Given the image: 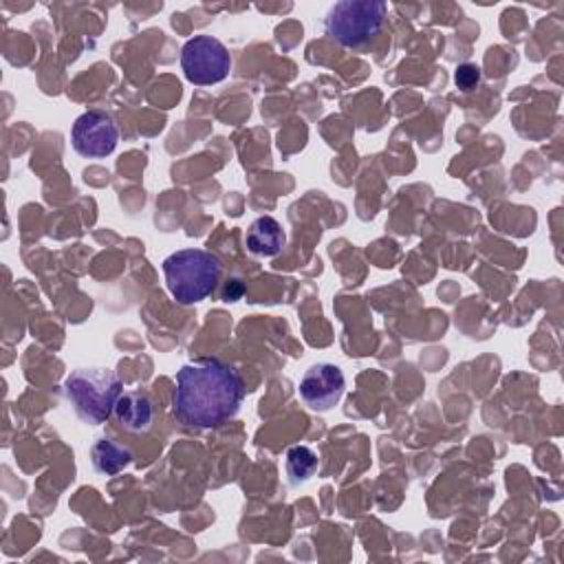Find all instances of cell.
Listing matches in <instances>:
<instances>
[{
    "label": "cell",
    "instance_id": "1",
    "mask_svg": "<svg viewBox=\"0 0 564 564\" xmlns=\"http://www.w3.org/2000/svg\"><path fill=\"white\" fill-rule=\"evenodd\" d=\"M242 399L245 383L234 366L220 359H200L176 372L172 410L183 425L209 430L236 416Z\"/></svg>",
    "mask_w": 564,
    "mask_h": 564
},
{
    "label": "cell",
    "instance_id": "2",
    "mask_svg": "<svg viewBox=\"0 0 564 564\" xmlns=\"http://www.w3.org/2000/svg\"><path fill=\"white\" fill-rule=\"evenodd\" d=\"M220 271V260L205 249H178L163 260L167 291L178 304L205 300L214 291Z\"/></svg>",
    "mask_w": 564,
    "mask_h": 564
},
{
    "label": "cell",
    "instance_id": "3",
    "mask_svg": "<svg viewBox=\"0 0 564 564\" xmlns=\"http://www.w3.org/2000/svg\"><path fill=\"white\" fill-rule=\"evenodd\" d=\"M77 416L90 425L104 423L121 397V379L108 368H77L64 381Z\"/></svg>",
    "mask_w": 564,
    "mask_h": 564
},
{
    "label": "cell",
    "instance_id": "4",
    "mask_svg": "<svg viewBox=\"0 0 564 564\" xmlns=\"http://www.w3.org/2000/svg\"><path fill=\"white\" fill-rule=\"evenodd\" d=\"M386 9L381 0H341L328 9L324 29L341 46L359 48L379 33Z\"/></svg>",
    "mask_w": 564,
    "mask_h": 564
},
{
    "label": "cell",
    "instance_id": "5",
    "mask_svg": "<svg viewBox=\"0 0 564 564\" xmlns=\"http://www.w3.org/2000/svg\"><path fill=\"white\" fill-rule=\"evenodd\" d=\"M181 68L187 82L212 86L229 75L231 55L220 40L212 35H194L181 48Z\"/></svg>",
    "mask_w": 564,
    "mask_h": 564
},
{
    "label": "cell",
    "instance_id": "6",
    "mask_svg": "<svg viewBox=\"0 0 564 564\" xmlns=\"http://www.w3.org/2000/svg\"><path fill=\"white\" fill-rule=\"evenodd\" d=\"M70 141L77 154L86 159H104L112 154L119 143L117 121L106 110H88L75 119Z\"/></svg>",
    "mask_w": 564,
    "mask_h": 564
},
{
    "label": "cell",
    "instance_id": "7",
    "mask_svg": "<svg viewBox=\"0 0 564 564\" xmlns=\"http://www.w3.org/2000/svg\"><path fill=\"white\" fill-rule=\"evenodd\" d=\"M346 379L335 364H313L300 379V397L313 410L335 408L344 394Z\"/></svg>",
    "mask_w": 564,
    "mask_h": 564
},
{
    "label": "cell",
    "instance_id": "8",
    "mask_svg": "<svg viewBox=\"0 0 564 564\" xmlns=\"http://www.w3.org/2000/svg\"><path fill=\"white\" fill-rule=\"evenodd\" d=\"M115 416L126 432H148L154 421V405L141 392H123L115 403Z\"/></svg>",
    "mask_w": 564,
    "mask_h": 564
},
{
    "label": "cell",
    "instance_id": "9",
    "mask_svg": "<svg viewBox=\"0 0 564 564\" xmlns=\"http://www.w3.org/2000/svg\"><path fill=\"white\" fill-rule=\"evenodd\" d=\"M245 240H247V247L253 256L271 258V256H278L282 251L286 236L282 231V225L275 218L260 216L249 225Z\"/></svg>",
    "mask_w": 564,
    "mask_h": 564
},
{
    "label": "cell",
    "instance_id": "10",
    "mask_svg": "<svg viewBox=\"0 0 564 564\" xmlns=\"http://www.w3.org/2000/svg\"><path fill=\"white\" fill-rule=\"evenodd\" d=\"M93 463H95V469L101 471V474H117L121 471L130 460V452L126 447H121L119 443L110 441V438H101L93 445Z\"/></svg>",
    "mask_w": 564,
    "mask_h": 564
},
{
    "label": "cell",
    "instance_id": "11",
    "mask_svg": "<svg viewBox=\"0 0 564 564\" xmlns=\"http://www.w3.org/2000/svg\"><path fill=\"white\" fill-rule=\"evenodd\" d=\"M317 469V456L306 445H293L286 452V474L293 485L308 480Z\"/></svg>",
    "mask_w": 564,
    "mask_h": 564
},
{
    "label": "cell",
    "instance_id": "12",
    "mask_svg": "<svg viewBox=\"0 0 564 564\" xmlns=\"http://www.w3.org/2000/svg\"><path fill=\"white\" fill-rule=\"evenodd\" d=\"M454 79H456V86H458V88L471 90V88H476L478 82H480V68L474 66V64H463V66L456 68Z\"/></svg>",
    "mask_w": 564,
    "mask_h": 564
}]
</instances>
